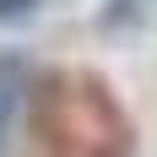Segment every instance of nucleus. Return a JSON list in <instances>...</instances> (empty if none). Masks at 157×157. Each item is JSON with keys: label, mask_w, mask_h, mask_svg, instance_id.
I'll return each instance as SVG.
<instances>
[{"label": "nucleus", "mask_w": 157, "mask_h": 157, "mask_svg": "<svg viewBox=\"0 0 157 157\" xmlns=\"http://www.w3.org/2000/svg\"><path fill=\"white\" fill-rule=\"evenodd\" d=\"M22 92H27V71H22V60H0V146H6V130H11L16 119V103H22Z\"/></svg>", "instance_id": "1"}, {"label": "nucleus", "mask_w": 157, "mask_h": 157, "mask_svg": "<svg viewBox=\"0 0 157 157\" xmlns=\"http://www.w3.org/2000/svg\"><path fill=\"white\" fill-rule=\"evenodd\" d=\"M33 11V0H0V22H6V16H27Z\"/></svg>", "instance_id": "2"}]
</instances>
